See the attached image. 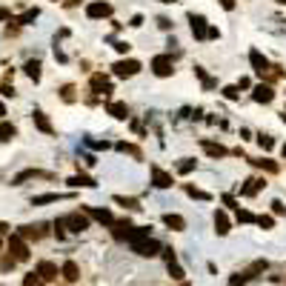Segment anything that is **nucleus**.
I'll return each instance as SVG.
<instances>
[{"label":"nucleus","instance_id":"obj_1","mask_svg":"<svg viewBox=\"0 0 286 286\" xmlns=\"http://www.w3.org/2000/svg\"><path fill=\"white\" fill-rule=\"evenodd\" d=\"M60 224H63V229L81 235V232L89 229V218H86L83 212H69V214H63V218H60Z\"/></svg>","mask_w":286,"mask_h":286},{"label":"nucleus","instance_id":"obj_2","mask_svg":"<svg viewBox=\"0 0 286 286\" xmlns=\"http://www.w3.org/2000/svg\"><path fill=\"white\" fill-rule=\"evenodd\" d=\"M9 255L18 260V263H23V260L32 258V252H29V243L23 241L20 235H12V238H9Z\"/></svg>","mask_w":286,"mask_h":286},{"label":"nucleus","instance_id":"obj_3","mask_svg":"<svg viewBox=\"0 0 286 286\" xmlns=\"http://www.w3.org/2000/svg\"><path fill=\"white\" fill-rule=\"evenodd\" d=\"M112 69H115L117 78H134V75L143 69V66H140V60H134V57H126V60H117Z\"/></svg>","mask_w":286,"mask_h":286},{"label":"nucleus","instance_id":"obj_4","mask_svg":"<svg viewBox=\"0 0 286 286\" xmlns=\"http://www.w3.org/2000/svg\"><path fill=\"white\" fill-rule=\"evenodd\" d=\"M152 72L158 75V78H169L172 72H175V66H172V54H155L152 57Z\"/></svg>","mask_w":286,"mask_h":286},{"label":"nucleus","instance_id":"obj_5","mask_svg":"<svg viewBox=\"0 0 286 286\" xmlns=\"http://www.w3.org/2000/svg\"><path fill=\"white\" fill-rule=\"evenodd\" d=\"M109 15H112V3H106V0H92L86 6V18L89 20H100V18H109Z\"/></svg>","mask_w":286,"mask_h":286},{"label":"nucleus","instance_id":"obj_6","mask_svg":"<svg viewBox=\"0 0 286 286\" xmlns=\"http://www.w3.org/2000/svg\"><path fill=\"white\" fill-rule=\"evenodd\" d=\"M149 229H152V226H134L132 229V235H129V246H132V252L137 249V246H143V243L146 241H152V232H149Z\"/></svg>","mask_w":286,"mask_h":286},{"label":"nucleus","instance_id":"obj_7","mask_svg":"<svg viewBox=\"0 0 286 286\" xmlns=\"http://www.w3.org/2000/svg\"><path fill=\"white\" fill-rule=\"evenodd\" d=\"M189 23H192V35H195V40H206V35H209V23H206L203 15H189Z\"/></svg>","mask_w":286,"mask_h":286},{"label":"nucleus","instance_id":"obj_8","mask_svg":"<svg viewBox=\"0 0 286 286\" xmlns=\"http://www.w3.org/2000/svg\"><path fill=\"white\" fill-rule=\"evenodd\" d=\"M249 63H252V72H255V75H260V78H263V75H269V69H272V66H269V60L258 52V49H252V52H249Z\"/></svg>","mask_w":286,"mask_h":286},{"label":"nucleus","instance_id":"obj_9","mask_svg":"<svg viewBox=\"0 0 286 286\" xmlns=\"http://www.w3.org/2000/svg\"><path fill=\"white\" fill-rule=\"evenodd\" d=\"M252 100H255V103H272V100H275V89H272L269 83H258V86L252 89Z\"/></svg>","mask_w":286,"mask_h":286},{"label":"nucleus","instance_id":"obj_10","mask_svg":"<svg viewBox=\"0 0 286 286\" xmlns=\"http://www.w3.org/2000/svg\"><path fill=\"white\" fill-rule=\"evenodd\" d=\"M132 221H129V218H123V221H115V224H112V238H115V241H129V235H132Z\"/></svg>","mask_w":286,"mask_h":286},{"label":"nucleus","instance_id":"obj_11","mask_svg":"<svg viewBox=\"0 0 286 286\" xmlns=\"http://www.w3.org/2000/svg\"><path fill=\"white\" fill-rule=\"evenodd\" d=\"M149 172H152V183L158 189H169L172 186V175H169V172H163L158 163H152V166H149Z\"/></svg>","mask_w":286,"mask_h":286},{"label":"nucleus","instance_id":"obj_12","mask_svg":"<svg viewBox=\"0 0 286 286\" xmlns=\"http://www.w3.org/2000/svg\"><path fill=\"white\" fill-rule=\"evenodd\" d=\"M20 238H23V241H40V238H43V235H46V226L43 224H35V226H32V224H29V226H20Z\"/></svg>","mask_w":286,"mask_h":286},{"label":"nucleus","instance_id":"obj_13","mask_svg":"<svg viewBox=\"0 0 286 286\" xmlns=\"http://www.w3.org/2000/svg\"><path fill=\"white\" fill-rule=\"evenodd\" d=\"M106 112L115 117V120H126V117H129V106L120 103V100H106Z\"/></svg>","mask_w":286,"mask_h":286},{"label":"nucleus","instance_id":"obj_14","mask_svg":"<svg viewBox=\"0 0 286 286\" xmlns=\"http://www.w3.org/2000/svg\"><path fill=\"white\" fill-rule=\"evenodd\" d=\"M263 186H266V180H263V178H249V180L241 186V195H243V197H252V195H258Z\"/></svg>","mask_w":286,"mask_h":286},{"label":"nucleus","instance_id":"obj_15","mask_svg":"<svg viewBox=\"0 0 286 286\" xmlns=\"http://www.w3.org/2000/svg\"><path fill=\"white\" fill-rule=\"evenodd\" d=\"M86 212H89L98 224H103V226H112V224H115V214L109 212V209H95V206H86Z\"/></svg>","mask_w":286,"mask_h":286},{"label":"nucleus","instance_id":"obj_16","mask_svg":"<svg viewBox=\"0 0 286 286\" xmlns=\"http://www.w3.org/2000/svg\"><path fill=\"white\" fill-rule=\"evenodd\" d=\"M35 272H37L40 277H43V280H57V266H54L52 260H40Z\"/></svg>","mask_w":286,"mask_h":286},{"label":"nucleus","instance_id":"obj_17","mask_svg":"<svg viewBox=\"0 0 286 286\" xmlns=\"http://www.w3.org/2000/svg\"><path fill=\"white\" fill-rule=\"evenodd\" d=\"M200 146H203V149H206V155H209V158H214V161H218V158H226V155H229V149H226V146H221V143L200 140Z\"/></svg>","mask_w":286,"mask_h":286},{"label":"nucleus","instance_id":"obj_18","mask_svg":"<svg viewBox=\"0 0 286 286\" xmlns=\"http://www.w3.org/2000/svg\"><path fill=\"white\" fill-rule=\"evenodd\" d=\"M66 183H69L72 189H81V186L95 189V186H98V180H95V178H89V175H72V178L66 180Z\"/></svg>","mask_w":286,"mask_h":286},{"label":"nucleus","instance_id":"obj_19","mask_svg":"<svg viewBox=\"0 0 286 286\" xmlns=\"http://www.w3.org/2000/svg\"><path fill=\"white\" fill-rule=\"evenodd\" d=\"M163 224L169 226L172 232H183V229H186V221H183L180 214H175V212H166V214H163Z\"/></svg>","mask_w":286,"mask_h":286},{"label":"nucleus","instance_id":"obj_20","mask_svg":"<svg viewBox=\"0 0 286 286\" xmlns=\"http://www.w3.org/2000/svg\"><path fill=\"white\" fill-rule=\"evenodd\" d=\"M229 218H226V212L224 209H218V212H214V232L221 235V238H224V235H229Z\"/></svg>","mask_w":286,"mask_h":286},{"label":"nucleus","instance_id":"obj_21","mask_svg":"<svg viewBox=\"0 0 286 286\" xmlns=\"http://www.w3.org/2000/svg\"><path fill=\"white\" fill-rule=\"evenodd\" d=\"M89 83H92V92H98V95H109V92H112V83H109L103 75H92Z\"/></svg>","mask_w":286,"mask_h":286},{"label":"nucleus","instance_id":"obj_22","mask_svg":"<svg viewBox=\"0 0 286 286\" xmlns=\"http://www.w3.org/2000/svg\"><path fill=\"white\" fill-rule=\"evenodd\" d=\"M60 275L66 277L69 283H75V280L81 277V269H78V263H75V260H66V263L60 266Z\"/></svg>","mask_w":286,"mask_h":286},{"label":"nucleus","instance_id":"obj_23","mask_svg":"<svg viewBox=\"0 0 286 286\" xmlns=\"http://www.w3.org/2000/svg\"><path fill=\"white\" fill-rule=\"evenodd\" d=\"M161 249H163V246H161L158 241H146L143 246H137L134 252H137V255H143V258H155V255H158Z\"/></svg>","mask_w":286,"mask_h":286},{"label":"nucleus","instance_id":"obj_24","mask_svg":"<svg viewBox=\"0 0 286 286\" xmlns=\"http://www.w3.org/2000/svg\"><path fill=\"white\" fill-rule=\"evenodd\" d=\"M32 120H35V126L40 129V132H46V134H52V132H54L52 123H49V117H46L43 112H37V109H35V112H32Z\"/></svg>","mask_w":286,"mask_h":286},{"label":"nucleus","instance_id":"obj_25","mask_svg":"<svg viewBox=\"0 0 286 286\" xmlns=\"http://www.w3.org/2000/svg\"><path fill=\"white\" fill-rule=\"evenodd\" d=\"M37 18H40V9L35 6V9H26L20 18H15V23H20V26H29V23H32V20H37Z\"/></svg>","mask_w":286,"mask_h":286},{"label":"nucleus","instance_id":"obj_26","mask_svg":"<svg viewBox=\"0 0 286 286\" xmlns=\"http://www.w3.org/2000/svg\"><path fill=\"white\" fill-rule=\"evenodd\" d=\"M63 195H57V192H46V195H35L32 197V206H43V203H54V200H60Z\"/></svg>","mask_w":286,"mask_h":286},{"label":"nucleus","instance_id":"obj_27","mask_svg":"<svg viewBox=\"0 0 286 286\" xmlns=\"http://www.w3.org/2000/svg\"><path fill=\"white\" fill-rule=\"evenodd\" d=\"M112 200H115V203H120V206H126V209H134V212H137V209H143L137 197H123V195H115Z\"/></svg>","mask_w":286,"mask_h":286},{"label":"nucleus","instance_id":"obj_28","mask_svg":"<svg viewBox=\"0 0 286 286\" xmlns=\"http://www.w3.org/2000/svg\"><path fill=\"white\" fill-rule=\"evenodd\" d=\"M266 269H269V263H266V260H255V263H252L249 269H243V272H246V277L252 280V277H258L260 272H266Z\"/></svg>","mask_w":286,"mask_h":286},{"label":"nucleus","instance_id":"obj_29","mask_svg":"<svg viewBox=\"0 0 286 286\" xmlns=\"http://www.w3.org/2000/svg\"><path fill=\"white\" fill-rule=\"evenodd\" d=\"M23 72H26L32 81H40V60H26V66H23Z\"/></svg>","mask_w":286,"mask_h":286},{"label":"nucleus","instance_id":"obj_30","mask_svg":"<svg viewBox=\"0 0 286 286\" xmlns=\"http://www.w3.org/2000/svg\"><path fill=\"white\" fill-rule=\"evenodd\" d=\"M186 195L189 197H195V200H212V195H209V192H203V189H197V186H192V183H186Z\"/></svg>","mask_w":286,"mask_h":286},{"label":"nucleus","instance_id":"obj_31","mask_svg":"<svg viewBox=\"0 0 286 286\" xmlns=\"http://www.w3.org/2000/svg\"><path fill=\"white\" fill-rule=\"evenodd\" d=\"M117 149H120V152H126V155H132L134 161H143V155H140V149H137V146H134V143H117Z\"/></svg>","mask_w":286,"mask_h":286},{"label":"nucleus","instance_id":"obj_32","mask_svg":"<svg viewBox=\"0 0 286 286\" xmlns=\"http://www.w3.org/2000/svg\"><path fill=\"white\" fill-rule=\"evenodd\" d=\"M195 75L200 78V81H203V89H214V86H218V81H212V78L206 75V69H203V66H195Z\"/></svg>","mask_w":286,"mask_h":286},{"label":"nucleus","instance_id":"obj_33","mask_svg":"<svg viewBox=\"0 0 286 286\" xmlns=\"http://www.w3.org/2000/svg\"><path fill=\"white\" fill-rule=\"evenodd\" d=\"M15 134H18V129H15L12 123H0V140H3V143H6V140H12Z\"/></svg>","mask_w":286,"mask_h":286},{"label":"nucleus","instance_id":"obj_34","mask_svg":"<svg viewBox=\"0 0 286 286\" xmlns=\"http://www.w3.org/2000/svg\"><path fill=\"white\" fill-rule=\"evenodd\" d=\"M23 286H46V280L37 272H29V275H23Z\"/></svg>","mask_w":286,"mask_h":286},{"label":"nucleus","instance_id":"obj_35","mask_svg":"<svg viewBox=\"0 0 286 286\" xmlns=\"http://www.w3.org/2000/svg\"><path fill=\"white\" fill-rule=\"evenodd\" d=\"M166 269H169V275L175 277V280H183V277H186V272L178 266V260H175V263H166Z\"/></svg>","mask_w":286,"mask_h":286},{"label":"nucleus","instance_id":"obj_36","mask_svg":"<svg viewBox=\"0 0 286 286\" xmlns=\"http://www.w3.org/2000/svg\"><path fill=\"white\" fill-rule=\"evenodd\" d=\"M221 95H224L226 100H238V98H241V89H238V86H224Z\"/></svg>","mask_w":286,"mask_h":286},{"label":"nucleus","instance_id":"obj_37","mask_svg":"<svg viewBox=\"0 0 286 286\" xmlns=\"http://www.w3.org/2000/svg\"><path fill=\"white\" fill-rule=\"evenodd\" d=\"M255 224H258L260 229H272V226H275V218H272V214H260V218H255Z\"/></svg>","mask_w":286,"mask_h":286},{"label":"nucleus","instance_id":"obj_38","mask_svg":"<svg viewBox=\"0 0 286 286\" xmlns=\"http://www.w3.org/2000/svg\"><path fill=\"white\" fill-rule=\"evenodd\" d=\"M192 169H195V161H192V158H183V161H178V172H180V175H189Z\"/></svg>","mask_w":286,"mask_h":286},{"label":"nucleus","instance_id":"obj_39","mask_svg":"<svg viewBox=\"0 0 286 286\" xmlns=\"http://www.w3.org/2000/svg\"><path fill=\"white\" fill-rule=\"evenodd\" d=\"M252 163H255V166H260V169H266V172H277V169H280L275 161H252Z\"/></svg>","mask_w":286,"mask_h":286},{"label":"nucleus","instance_id":"obj_40","mask_svg":"<svg viewBox=\"0 0 286 286\" xmlns=\"http://www.w3.org/2000/svg\"><path fill=\"white\" fill-rule=\"evenodd\" d=\"M161 255H163V260H166V263H175V260H178V255H175V249H172V246H163Z\"/></svg>","mask_w":286,"mask_h":286},{"label":"nucleus","instance_id":"obj_41","mask_svg":"<svg viewBox=\"0 0 286 286\" xmlns=\"http://www.w3.org/2000/svg\"><path fill=\"white\" fill-rule=\"evenodd\" d=\"M258 140H260V146H263L266 152H269V149H275V137H272V134H260Z\"/></svg>","mask_w":286,"mask_h":286},{"label":"nucleus","instance_id":"obj_42","mask_svg":"<svg viewBox=\"0 0 286 286\" xmlns=\"http://www.w3.org/2000/svg\"><path fill=\"white\" fill-rule=\"evenodd\" d=\"M238 221H241V224H255V214L246 212V209H238Z\"/></svg>","mask_w":286,"mask_h":286},{"label":"nucleus","instance_id":"obj_43","mask_svg":"<svg viewBox=\"0 0 286 286\" xmlns=\"http://www.w3.org/2000/svg\"><path fill=\"white\" fill-rule=\"evenodd\" d=\"M229 283H232V286H243V283H249V277H246V272H238V275H232Z\"/></svg>","mask_w":286,"mask_h":286},{"label":"nucleus","instance_id":"obj_44","mask_svg":"<svg viewBox=\"0 0 286 286\" xmlns=\"http://www.w3.org/2000/svg\"><path fill=\"white\" fill-rule=\"evenodd\" d=\"M60 98L66 100V103H72V100H75V86H63V89H60Z\"/></svg>","mask_w":286,"mask_h":286},{"label":"nucleus","instance_id":"obj_45","mask_svg":"<svg viewBox=\"0 0 286 286\" xmlns=\"http://www.w3.org/2000/svg\"><path fill=\"white\" fill-rule=\"evenodd\" d=\"M15 263H18V260L12 258V255H9V258H0V269H3V272H9V269L15 266Z\"/></svg>","mask_w":286,"mask_h":286},{"label":"nucleus","instance_id":"obj_46","mask_svg":"<svg viewBox=\"0 0 286 286\" xmlns=\"http://www.w3.org/2000/svg\"><path fill=\"white\" fill-rule=\"evenodd\" d=\"M272 212H275V214H286V206L280 203V200H272Z\"/></svg>","mask_w":286,"mask_h":286},{"label":"nucleus","instance_id":"obj_47","mask_svg":"<svg viewBox=\"0 0 286 286\" xmlns=\"http://www.w3.org/2000/svg\"><path fill=\"white\" fill-rule=\"evenodd\" d=\"M115 49H117V52H120V54H126V52H129V49H132V46L126 43V40H117V43H115Z\"/></svg>","mask_w":286,"mask_h":286},{"label":"nucleus","instance_id":"obj_48","mask_svg":"<svg viewBox=\"0 0 286 286\" xmlns=\"http://www.w3.org/2000/svg\"><path fill=\"white\" fill-rule=\"evenodd\" d=\"M92 146V149H109V143L106 140H86Z\"/></svg>","mask_w":286,"mask_h":286},{"label":"nucleus","instance_id":"obj_49","mask_svg":"<svg viewBox=\"0 0 286 286\" xmlns=\"http://www.w3.org/2000/svg\"><path fill=\"white\" fill-rule=\"evenodd\" d=\"M158 26H161L163 32H169V29H172V20L169 18H158Z\"/></svg>","mask_w":286,"mask_h":286},{"label":"nucleus","instance_id":"obj_50","mask_svg":"<svg viewBox=\"0 0 286 286\" xmlns=\"http://www.w3.org/2000/svg\"><path fill=\"white\" fill-rule=\"evenodd\" d=\"M224 203H226V206H232V209H241V206L235 203V197H232V195H224Z\"/></svg>","mask_w":286,"mask_h":286},{"label":"nucleus","instance_id":"obj_51","mask_svg":"<svg viewBox=\"0 0 286 286\" xmlns=\"http://www.w3.org/2000/svg\"><path fill=\"white\" fill-rule=\"evenodd\" d=\"M218 3H221L226 12H232V9H235V0H218Z\"/></svg>","mask_w":286,"mask_h":286},{"label":"nucleus","instance_id":"obj_52","mask_svg":"<svg viewBox=\"0 0 286 286\" xmlns=\"http://www.w3.org/2000/svg\"><path fill=\"white\" fill-rule=\"evenodd\" d=\"M129 26H134V29H137V26H143V15H134V18H132V23H129Z\"/></svg>","mask_w":286,"mask_h":286},{"label":"nucleus","instance_id":"obj_53","mask_svg":"<svg viewBox=\"0 0 286 286\" xmlns=\"http://www.w3.org/2000/svg\"><path fill=\"white\" fill-rule=\"evenodd\" d=\"M214 37H221V32H218L214 26H209V35H206V40H214Z\"/></svg>","mask_w":286,"mask_h":286},{"label":"nucleus","instance_id":"obj_54","mask_svg":"<svg viewBox=\"0 0 286 286\" xmlns=\"http://www.w3.org/2000/svg\"><path fill=\"white\" fill-rule=\"evenodd\" d=\"M9 18H12V12L6 6H0V20H9Z\"/></svg>","mask_w":286,"mask_h":286},{"label":"nucleus","instance_id":"obj_55","mask_svg":"<svg viewBox=\"0 0 286 286\" xmlns=\"http://www.w3.org/2000/svg\"><path fill=\"white\" fill-rule=\"evenodd\" d=\"M249 86H252V81H249V78H241V83H238V89H249Z\"/></svg>","mask_w":286,"mask_h":286},{"label":"nucleus","instance_id":"obj_56","mask_svg":"<svg viewBox=\"0 0 286 286\" xmlns=\"http://www.w3.org/2000/svg\"><path fill=\"white\" fill-rule=\"evenodd\" d=\"M0 92H3L6 98H12V95H15V89H12V86H0Z\"/></svg>","mask_w":286,"mask_h":286},{"label":"nucleus","instance_id":"obj_57","mask_svg":"<svg viewBox=\"0 0 286 286\" xmlns=\"http://www.w3.org/2000/svg\"><path fill=\"white\" fill-rule=\"evenodd\" d=\"M6 229H9V224H3V221H0V235H6Z\"/></svg>","mask_w":286,"mask_h":286},{"label":"nucleus","instance_id":"obj_58","mask_svg":"<svg viewBox=\"0 0 286 286\" xmlns=\"http://www.w3.org/2000/svg\"><path fill=\"white\" fill-rule=\"evenodd\" d=\"M6 115V106H3V100H0V117Z\"/></svg>","mask_w":286,"mask_h":286},{"label":"nucleus","instance_id":"obj_59","mask_svg":"<svg viewBox=\"0 0 286 286\" xmlns=\"http://www.w3.org/2000/svg\"><path fill=\"white\" fill-rule=\"evenodd\" d=\"M277 3H283V6H286V0H277Z\"/></svg>","mask_w":286,"mask_h":286},{"label":"nucleus","instance_id":"obj_60","mask_svg":"<svg viewBox=\"0 0 286 286\" xmlns=\"http://www.w3.org/2000/svg\"><path fill=\"white\" fill-rule=\"evenodd\" d=\"M54 3H57V0H54Z\"/></svg>","mask_w":286,"mask_h":286},{"label":"nucleus","instance_id":"obj_61","mask_svg":"<svg viewBox=\"0 0 286 286\" xmlns=\"http://www.w3.org/2000/svg\"><path fill=\"white\" fill-rule=\"evenodd\" d=\"M283 112H286V109H283Z\"/></svg>","mask_w":286,"mask_h":286}]
</instances>
